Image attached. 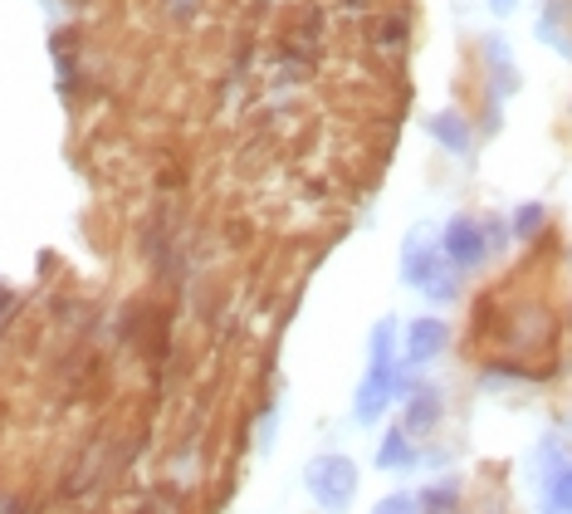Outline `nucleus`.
Listing matches in <instances>:
<instances>
[{"instance_id": "f257e3e1", "label": "nucleus", "mask_w": 572, "mask_h": 514, "mask_svg": "<svg viewBox=\"0 0 572 514\" xmlns=\"http://www.w3.org/2000/svg\"><path fill=\"white\" fill-rule=\"evenodd\" d=\"M484 255H489V235L480 231V221H450V231H445V260L450 265H460V270H470V265H480Z\"/></svg>"}, {"instance_id": "f03ea898", "label": "nucleus", "mask_w": 572, "mask_h": 514, "mask_svg": "<svg viewBox=\"0 0 572 514\" xmlns=\"http://www.w3.org/2000/svg\"><path fill=\"white\" fill-rule=\"evenodd\" d=\"M440 348H445V324L440 319L411 324V358H436Z\"/></svg>"}, {"instance_id": "7ed1b4c3", "label": "nucleus", "mask_w": 572, "mask_h": 514, "mask_svg": "<svg viewBox=\"0 0 572 514\" xmlns=\"http://www.w3.org/2000/svg\"><path fill=\"white\" fill-rule=\"evenodd\" d=\"M436 133L445 138V147H455V152H465V128L455 123V118H436Z\"/></svg>"}, {"instance_id": "20e7f679", "label": "nucleus", "mask_w": 572, "mask_h": 514, "mask_svg": "<svg viewBox=\"0 0 572 514\" xmlns=\"http://www.w3.org/2000/svg\"><path fill=\"white\" fill-rule=\"evenodd\" d=\"M538 221H543V211H538V206H524L514 226H519V235H528V231H538Z\"/></svg>"}]
</instances>
